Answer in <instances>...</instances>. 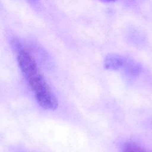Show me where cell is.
<instances>
[{
	"instance_id": "3957f363",
	"label": "cell",
	"mask_w": 152,
	"mask_h": 152,
	"mask_svg": "<svg viewBox=\"0 0 152 152\" xmlns=\"http://www.w3.org/2000/svg\"><path fill=\"white\" fill-rule=\"evenodd\" d=\"M126 59L121 56L110 54L107 55L104 62V66L108 70H118L120 68H124Z\"/></svg>"
},
{
	"instance_id": "6da1fadb",
	"label": "cell",
	"mask_w": 152,
	"mask_h": 152,
	"mask_svg": "<svg viewBox=\"0 0 152 152\" xmlns=\"http://www.w3.org/2000/svg\"><path fill=\"white\" fill-rule=\"evenodd\" d=\"M17 63L26 79L39 73L37 63L33 56L26 49L17 48Z\"/></svg>"
},
{
	"instance_id": "7a4b0ae2",
	"label": "cell",
	"mask_w": 152,
	"mask_h": 152,
	"mask_svg": "<svg viewBox=\"0 0 152 152\" xmlns=\"http://www.w3.org/2000/svg\"><path fill=\"white\" fill-rule=\"evenodd\" d=\"M35 99L39 105L44 109L55 110L58 106V99L49 88L35 93Z\"/></svg>"
},
{
	"instance_id": "277c9868",
	"label": "cell",
	"mask_w": 152,
	"mask_h": 152,
	"mask_svg": "<svg viewBox=\"0 0 152 152\" xmlns=\"http://www.w3.org/2000/svg\"><path fill=\"white\" fill-rule=\"evenodd\" d=\"M26 81L28 86L34 93L49 88L45 78L40 72L27 78Z\"/></svg>"
},
{
	"instance_id": "8992f818",
	"label": "cell",
	"mask_w": 152,
	"mask_h": 152,
	"mask_svg": "<svg viewBox=\"0 0 152 152\" xmlns=\"http://www.w3.org/2000/svg\"><path fill=\"white\" fill-rule=\"evenodd\" d=\"M104 1H108V2H113V1H115L116 0H104Z\"/></svg>"
},
{
	"instance_id": "5b68a950",
	"label": "cell",
	"mask_w": 152,
	"mask_h": 152,
	"mask_svg": "<svg viewBox=\"0 0 152 152\" xmlns=\"http://www.w3.org/2000/svg\"><path fill=\"white\" fill-rule=\"evenodd\" d=\"M123 152H147L139 145L133 143L126 144L123 148Z\"/></svg>"
}]
</instances>
